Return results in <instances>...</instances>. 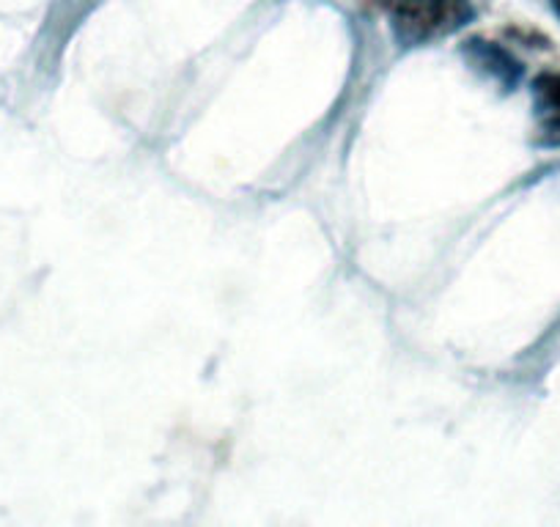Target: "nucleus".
Listing matches in <instances>:
<instances>
[{"label":"nucleus","mask_w":560,"mask_h":527,"mask_svg":"<svg viewBox=\"0 0 560 527\" xmlns=\"http://www.w3.org/2000/svg\"><path fill=\"white\" fill-rule=\"evenodd\" d=\"M472 17L470 0H401L393 12V34L407 47L427 45L465 28Z\"/></svg>","instance_id":"obj_1"},{"label":"nucleus","mask_w":560,"mask_h":527,"mask_svg":"<svg viewBox=\"0 0 560 527\" xmlns=\"http://www.w3.org/2000/svg\"><path fill=\"white\" fill-rule=\"evenodd\" d=\"M533 107H536L538 132L549 147H560V74L544 72L533 80Z\"/></svg>","instance_id":"obj_2"},{"label":"nucleus","mask_w":560,"mask_h":527,"mask_svg":"<svg viewBox=\"0 0 560 527\" xmlns=\"http://www.w3.org/2000/svg\"><path fill=\"white\" fill-rule=\"evenodd\" d=\"M552 9L560 14V0H552Z\"/></svg>","instance_id":"obj_3"}]
</instances>
